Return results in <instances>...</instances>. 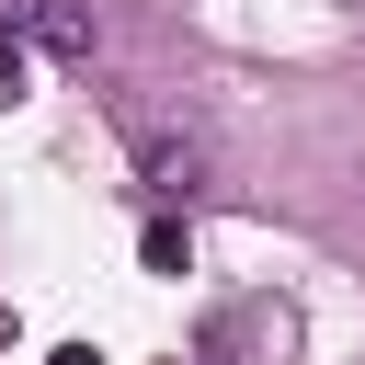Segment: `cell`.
<instances>
[{"mask_svg":"<svg viewBox=\"0 0 365 365\" xmlns=\"http://www.w3.org/2000/svg\"><path fill=\"white\" fill-rule=\"evenodd\" d=\"M11 91H23V34L0 23V103H11Z\"/></svg>","mask_w":365,"mask_h":365,"instance_id":"4","label":"cell"},{"mask_svg":"<svg viewBox=\"0 0 365 365\" xmlns=\"http://www.w3.org/2000/svg\"><path fill=\"white\" fill-rule=\"evenodd\" d=\"M46 365H103V354H91V342H57V354H46Z\"/></svg>","mask_w":365,"mask_h":365,"instance_id":"5","label":"cell"},{"mask_svg":"<svg viewBox=\"0 0 365 365\" xmlns=\"http://www.w3.org/2000/svg\"><path fill=\"white\" fill-rule=\"evenodd\" d=\"M137 251H148V274H182V262H194V228H182V217H148Z\"/></svg>","mask_w":365,"mask_h":365,"instance_id":"3","label":"cell"},{"mask_svg":"<svg viewBox=\"0 0 365 365\" xmlns=\"http://www.w3.org/2000/svg\"><path fill=\"white\" fill-rule=\"evenodd\" d=\"M137 182H148L160 205H194V194H205V137H194V125H137Z\"/></svg>","mask_w":365,"mask_h":365,"instance_id":"1","label":"cell"},{"mask_svg":"<svg viewBox=\"0 0 365 365\" xmlns=\"http://www.w3.org/2000/svg\"><path fill=\"white\" fill-rule=\"evenodd\" d=\"M23 46H46V57L91 68V0H23Z\"/></svg>","mask_w":365,"mask_h":365,"instance_id":"2","label":"cell"}]
</instances>
